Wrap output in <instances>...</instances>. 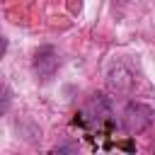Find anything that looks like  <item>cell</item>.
<instances>
[{"mask_svg":"<svg viewBox=\"0 0 155 155\" xmlns=\"http://www.w3.org/2000/svg\"><path fill=\"white\" fill-rule=\"evenodd\" d=\"M153 116H155V114H153V109H150L148 104L131 102V104H126V109H124L121 124H124V128H126L128 136H136V133L145 131V128L153 124Z\"/></svg>","mask_w":155,"mask_h":155,"instance_id":"1","label":"cell"},{"mask_svg":"<svg viewBox=\"0 0 155 155\" xmlns=\"http://www.w3.org/2000/svg\"><path fill=\"white\" fill-rule=\"evenodd\" d=\"M58 68V56H56V48L53 46H41L36 53H34V70L39 73V78L48 80Z\"/></svg>","mask_w":155,"mask_h":155,"instance_id":"2","label":"cell"},{"mask_svg":"<svg viewBox=\"0 0 155 155\" xmlns=\"http://www.w3.org/2000/svg\"><path fill=\"white\" fill-rule=\"evenodd\" d=\"M109 85H111L116 92H126V90L133 85V78L124 70V65H116V68L109 73Z\"/></svg>","mask_w":155,"mask_h":155,"instance_id":"3","label":"cell"},{"mask_svg":"<svg viewBox=\"0 0 155 155\" xmlns=\"http://www.w3.org/2000/svg\"><path fill=\"white\" fill-rule=\"evenodd\" d=\"M119 2H128V0H119Z\"/></svg>","mask_w":155,"mask_h":155,"instance_id":"4","label":"cell"}]
</instances>
